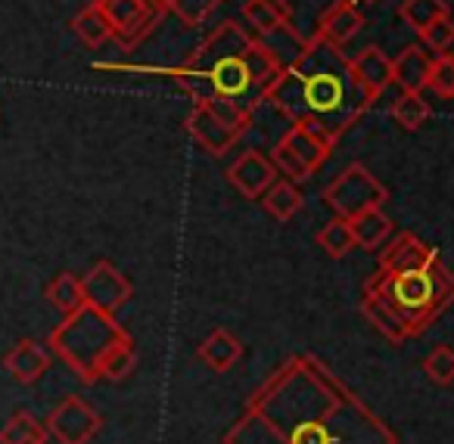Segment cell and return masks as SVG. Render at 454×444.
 I'll return each instance as SVG.
<instances>
[{
	"instance_id": "obj_1",
	"label": "cell",
	"mask_w": 454,
	"mask_h": 444,
	"mask_svg": "<svg viewBox=\"0 0 454 444\" xmlns=\"http://www.w3.org/2000/svg\"><path fill=\"white\" fill-rule=\"evenodd\" d=\"M221 444H398L327 363L293 354L247 401Z\"/></svg>"
},
{
	"instance_id": "obj_2",
	"label": "cell",
	"mask_w": 454,
	"mask_h": 444,
	"mask_svg": "<svg viewBox=\"0 0 454 444\" xmlns=\"http://www.w3.org/2000/svg\"><path fill=\"white\" fill-rule=\"evenodd\" d=\"M97 72H156L168 75L193 106H206L227 125L249 131L253 115L265 103L280 63L271 47L234 19H224L181 66L144 69V66L97 63Z\"/></svg>"
},
{
	"instance_id": "obj_3",
	"label": "cell",
	"mask_w": 454,
	"mask_h": 444,
	"mask_svg": "<svg viewBox=\"0 0 454 444\" xmlns=\"http://www.w3.org/2000/svg\"><path fill=\"white\" fill-rule=\"evenodd\" d=\"M265 103H271L290 125L305 128L327 146H336L342 134L358 125L361 115L377 103V97L358 82L342 47L309 38L305 51L278 72Z\"/></svg>"
},
{
	"instance_id": "obj_4",
	"label": "cell",
	"mask_w": 454,
	"mask_h": 444,
	"mask_svg": "<svg viewBox=\"0 0 454 444\" xmlns=\"http://www.w3.org/2000/svg\"><path fill=\"white\" fill-rule=\"evenodd\" d=\"M454 301V274L439 255L414 270H380L361 289V314L392 345L417 339Z\"/></svg>"
},
{
	"instance_id": "obj_5",
	"label": "cell",
	"mask_w": 454,
	"mask_h": 444,
	"mask_svg": "<svg viewBox=\"0 0 454 444\" xmlns=\"http://www.w3.org/2000/svg\"><path fill=\"white\" fill-rule=\"evenodd\" d=\"M128 339V330L115 320V314H103L90 305H82L78 311L66 314L63 323L51 332L47 348L72 367V373L84 382L94 386L100 379V363L109 354L113 345Z\"/></svg>"
},
{
	"instance_id": "obj_6",
	"label": "cell",
	"mask_w": 454,
	"mask_h": 444,
	"mask_svg": "<svg viewBox=\"0 0 454 444\" xmlns=\"http://www.w3.org/2000/svg\"><path fill=\"white\" fill-rule=\"evenodd\" d=\"M386 202H389V190L361 162L348 165L324 187V206L346 221H352L361 212H371V208H383Z\"/></svg>"
},
{
	"instance_id": "obj_7",
	"label": "cell",
	"mask_w": 454,
	"mask_h": 444,
	"mask_svg": "<svg viewBox=\"0 0 454 444\" xmlns=\"http://www.w3.org/2000/svg\"><path fill=\"white\" fill-rule=\"evenodd\" d=\"M97 7L103 10L109 28H113V38L125 51L144 44L162 22V13L153 0H97Z\"/></svg>"
},
{
	"instance_id": "obj_8",
	"label": "cell",
	"mask_w": 454,
	"mask_h": 444,
	"mask_svg": "<svg viewBox=\"0 0 454 444\" xmlns=\"http://www.w3.org/2000/svg\"><path fill=\"white\" fill-rule=\"evenodd\" d=\"M47 435L59 444H88L103 429V417L78 394L63 398L47 417Z\"/></svg>"
},
{
	"instance_id": "obj_9",
	"label": "cell",
	"mask_w": 454,
	"mask_h": 444,
	"mask_svg": "<svg viewBox=\"0 0 454 444\" xmlns=\"http://www.w3.org/2000/svg\"><path fill=\"white\" fill-rule=\"evenodd\" d=\"M82 289H84V305L97 308L103 314H119L134 292L131 280L113 261H97L82 277Z\"/></svg>"
},
{
	"instance_id": "obj_10",
	"label": "cell",
	"mask_w": 454,
	"mask_h": 444,
	"mask_svg": "<svg viewBox=\"0 0 454 444\" xmlns=\"http://www.w3.org/2000/svg\"><path fill=\"white\" fill-rule=\"evenodd\" d=\"M184 128H187L190 137H193L196 144H200L202 150H206L208 156H215V159L227 156V152L240 144L243 134H247V131H240V128L221 121L218 115H215L212 109H206V106H193V109H190L187 125H184Z\"/></svg>"
},
{
	"instance_id": "obj_11",
	"label": "cell",
	"mask_w": 454,
	"mask_h": 444,
	"mask_svg": "<svg viewBox=\"0 0 454 444\" xmlns=\"http://www.w3.org/2000/svg\"><path fill=\"white\" fill-rule=\"evenodd\" d=\"M278 181L271 159L259 150H247L243 156H237V162L227 168V183L243 196V199H262L271 183Z\"/></svg>"
},
{
	"instance_id": "obj_12",
	"label": "cell",
	"mask_w": 454,
	"mask_h": 444,
	"mask_svg": "<svg viewBox=\"0 0 454 444\" xmlns=\"http://www.w3.org/2000/svg\"><path fill=\"white\" fill-rule=\"evenodd\" d=\"M377 252H380L377 255L380 270H414L439 255L433 245H427L411 230H402V233H395V237H389Z\"/></svg>"
},
{
	"instance_id": "obj_13",
	"label": "cell",
	"mask_w": 454,
	"mask_h": 444,
	"mask_svg": "<svg viewBox=\"0 0 454 444\" xmlns=\"http://www.w3.org/2000/svg\"><path fill=\"white\" fill-rule=\"evenodd\" d=\"M51 363H53V351L44 342H38V339H22L4 357V370L16 382H22V386H35L51 370Z\"/></svg>"
},
{
	"instance_id": "obj_14",
	"label": "cell",
	"mask_w": 454,
	"mask_h": 444,
	"mask_svg": "<svg viewBox=\"0 0 454 444\" xmlns=\"http://www.w3.org/2000/svg\"><path fill=\"white\" fill-rule=\"evenodd\" d=\"M361 28H364V13L355 7L352 0H336L333 7L324 10V16L317 19V28L311 38H321V41H327V44L346 47Z\"/></svg>"
},
{
	"instance_id": "obj_15",
	"label": "cell",
	"mask_w": 454,
	"mask_h": 444,
	"mask_svg": "<svg viewBox=\"0 0 454 444\" xmlns=\"http://www.w3.org/2000/svg\"><path fill=\"white\" fill-rule=\"evenodd\" d=\"M433 69V53L423 44H408L395 59H392V84L402 94H423Z\"/></svg>"
},
{
	"instance_id": "obj_16",
	"label": "cell",
	"mask_w": 454,
	"mask_h": 444,
	"mask_svg": "<svg viewBox=\"0 0 454 444\" xmlns=\"http://www.w3.org/2000/svg\"><path fill=\"white\" fill-rule=\"evenodd\" d=\"M196 357H200L212 373H227V370H234L237 363H240L243 342L231 330H224V326H215V330L200 342Z\"/></svg>"
},
{
	"instance_id": "obj_17",
	"label": "cell",
	"mask_w": 454,
	"mask_h": 444,
	"mask_svg": "<svg viewBox=\"0 0 454 444\" xmlns=\"http://www.w3.org/2000/svg\"><path fill=\"white\" fill-rule=\"evenodd\" d=\"M243 22L253 28L255 38H271L274 32L293 26L284 0H247L243 4Z\"/></svg>"
},
{
	"instance_id": "obj_18",
	"label": "cell",
	"mask_w": 454,
	"mask_h": 444,
	"mask_svg": "<svg viewBox=\"0 0 454 444\" xmlns=\"http://www.w3.org/2000/svg\"><path fill=\"white\" fill-rule=\"evenodd\" d=\"M348 59H352V72L358 75V82L380 100V94L392 84V59L373 44L364 47L358 57H348Z\"/></svg>"
},
{
	"instance_id": "obj_19",
	"label": "cell",
	"mask_w": 454,
	"mask_h": 444,
	"mask_svg": "<svg viewBox=\"0 0 454 444\" xmlns=\"http://www.w3.org/2000/svg\"><path fill=\"white\" fill-rule=\"evenodd\" d=\"M348 227H352L355 249H364V252H377L392 237V221L383 208H371V212L355 214L348 221Z\"/></svg>"
},
{
	"instance_id": "obj_20",
	"label": "cell",
	"mask_w": 454,
	"mask_h": 444,
	"mask_svg": "<svg viewBox=\"0 0 454 444\" xmlns=\"http://www.w3.org/2000/svg\"><path fill=\"white\" fill-rule=\"evenodd\" d=\"M262 206H265V212L271 214L274 221L286 224V221H293L302 212L305 199H302V193H299V183L286 181V177H278V181L262 193Z\"/></svg>"
},
{
	"instance_id": "obj_21",
	"label": "cell",
	"mask_w": 454,
	"mask_h": 444,
	"mask_svg": "<svg viewBox=\"0 0 454 444\" xmlns=\"http://www.w3.org/2000/svg\"><path fill=\"white\" fill-rule=\"evenodd\" d=\"M280 140H284V144L290 146V150L296 152L305 165H309L311 175H315V171L327 162L330 152H333V146H327L321 137H315V134L305 131V128H299V125H290V131H286Z\"/></svg>"
},
{
	"instance_id": "obj_22",
	"label": "cell",
	"mask_w": 454,
	"mask_h": 444,
	"mask_svg": "<svg viewBox=\"0 0 454 444\" xmlns=\"http://www.w3.org/2000/svg\"><path fill=\"white\" fill-rule=\"evenodd\" d=\"M69 26H72V32H75L88 47H100V44H106V41L113 38V28H109L103 10L97 7V0H90L88 7L78 10V13L72 16Z\"/></svg>"
},
{
	"instance_id": "obj_23",
	"label": "cell",
	"mask_w": 454,
	"mask_h": 444,
	"mask_svg": "<svg viewBox=\"0 0 454 444\" xmlns=\"http://www.w3.org/2000/svg\"><path fill=\"white\" fill-rule=\"evenodd\" d=\"M44 299L51 301L53 308H57L59 314H72L78 311V308L84 305V289H82V277L69 274V270H63V274H57L51 283H47L44 289Z\"/></svg>"
},
{
	"instance_id": "obj_24",
	"label": "cell",
	"mask_w": 454,
	"mask_h": 444,
	"mask_svg": "<svg viewBox=\"0 0 454 444\" xmlns=\"http://www.w3.org/2000/svg\"><path fill=\"white\" fill-rule=\"evenodd\" d=\"M0 444H47V425L28 410H20L4 423Z\"/></svg>"
},
{
	"instance_id": "obj_25",
	"label": "cell",
	"mask_w": 454,
	"mask_h": 444,
	"mask_svg": "<svg viewBox=\"0 0 454 444\" xmlns=\"http://www.w3.org/2000/svg\"><path fill=\"white\" fill-rule=\"evenodd\" d=\"M317 245H321V249L327 252L333 261L352 255V252H355V237H352V227H348V221L340 218V214H333V218H330L327 224L317 230Z\"/></svg>"
},
{
	"instance_id": "obj_26",
	"label": "cell",
	"mask_w": 454,
	"mask_h": 444,
	"mask_svg": "<svg viewBox=\"0 0 454 444\" xmlns=\"http://www.w3.org/2000/svg\"><path fill=\"white\" fill-rule=\"evenodd\" d=\"M398 16L420 35L423 28L433 26L435 19L451 16V7H448V0H402V4H398Z\"/></svg>"
},
{
	"instance_id": "obj_27",
	"label": "cell",
	"mask_w": 454,
	"mask_h": 444,
	"mask_svg": "<svg viewBox=\"0 0 454 444\" xmlns=\"http://www.w3.org/2000/svg\"><path fill=\"white\" fill-rule=\"evenodd\" d=\"M134 367H137V348H134V339H121L119 345H113L109 348V354L103 357L100 363V379L106 382H121L128 379V376L134 373Z\"/></svg>"
},
{
	"instance_id": "obj_28",
	"label": "cell",
	"mask_w": 454,
	"mask_h": 444,
	"mask_svg": "<svg viewBox=\"0 0 454 444\" xmlns=\"http://www.w3.org/2000/svg\"><path fill=\"white\" fill-rule=\"evenodd\" d=\"M429 103L423 100V94H402L395 103H392V119H395L398 128L404 131H417V128L427 125L429 119Z\"/></svg>"
},
{
	"instance_id": "obj_29",
	"label": "cell",
	"mask_w": 454,
	"mask_h": 444,
	"mask_svg": "<svg viewBox=\"0 0 454 444\" xmlns=\"http://www.w3.org/2000/svg\"><path fill=\"white\" fill-rule=\"evenodd\" d=\"M423 373L435 386H451L454 382V348L451 345H435L427 357H423Z\"/></svg>"
},
{
	"instance_id": "obj_30",
	"label": "cell",
	"mask_w": 454,
	"mask_h": 444,
	"mask_svg": "<svg viewBox=\"0 0 454 444\" xmlns=\"http://www.w3.org/2000/svg\"><path fill=\"white\" fill-rule=\"evenodd\" d=\"M268 159H271L278 177H286V181H293V183H302V181H309V177H311L309 165H305L302 159H299L296 152L284 144V140H278V146H274Z\"/></svg>"
},
{
	"instance_id": "obj_31",
	"label": "cell",
	"mask_w": 454,
	"mask_h": 444,
	"mask_svg": "<svg viewBox=\"0 0 454 444\" xmlns=\"http://www.w3.org/2000/svg\"><path fill=\"white\" fill-rule=\"evenodd\" d=\"M427 88L442 100H454V53H439L433 57V69H429Z\"/></svg>"
},
{
	"instance_id": "obj_32",
	"label": "cell",
	"mask_w": 454,
	"mask_h": 444,
	"mask_svg": "<svg viewBox=\"0 0 454 444\" xmlns=\"http://www.w3.org/2000/svg\"><path fill=\"white\" fill-rule=\"evenodd\" d=\"M420 44L427 47L433 57H439V53H448V47L454 44V19L451 16H442V19H435L433 26H427L420 32Z\"/></svg>"
},
{
	"instance_id": "obj_33",
	"label": "cell",
	"mask_w": 454,
	"mask_h": 444,
	"mask_svg": "<svg viewBox=\"0 0 454 444\" xmlns=\"http://www.w3.org/2000/svg\"><path fill=\"white\" fill-rule=\"evenodd\" d=\"M221 4H224V0H181V4H177V10H175V16L184 22V26L200 28L202 22H206L208 16L221 7Z\"/></svg>"
},
{
	"instance_id": "obj_34",
	"label": "cell",
	"mask_w": 454,
	"mask_h": 444,
	"mask_svg": "<svg viewBox=\"0 0 454 444\" xmlns=\"http://www.w3.org/2000/svg\"><path fill=\"white\" fill-rule=\"evenodd\" d=\"M153 4H156V10L165 16V13H175L177 4H181V0H153Z\"/></svg>"
},
{
	"instance_id": "obj_35",
	"label": "cell",
	"mask_w": 454,
	"mask_h": 444,
	"mask_svg": "<svg viewBox=\"0 0 454 444\" xmlns=\"http://www.w3.org/2000/svg\"><path fill=\"white\" fill-rule=\"evenodd\" d=\"M355 7H358V4H377V0H352Z\"/></svg>"
}]
</instances>
